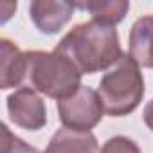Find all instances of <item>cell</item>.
<instances>
[{"label":"cell","instance_id":"6da1fadb","mask_svg":"<svg viewBox=\"0 0 153 153\" xmlns=\"http://www.w3.org/2000/svg\"><path fill=\"white\" fill-rule=\"evenodd\" d=\"M54 51L65 54L81 74L110 70L123 56L117 29L96 20L72 27Z\"/></svg>","mask_w":153,"mask_h":153},{"label":"cell","instance_id":"7a4b0ae2","mask_svg":"<svg viewBox=\"0 0 153 153\" xmlns=\"http://www.w3.org/2000/svg\"><path fill=\"white\" fill-rule=\"evenodd\" d=\"M81 72L65 54L52 51L27 52V88L36 90L51 99L63 101L81 88Z\"/></svg>","mask_w":153,"mask_h":153},{"label":"cell","instance_id":"3957f363","mask_svg":"<svg viewBox=\"0 0 153 153\" xmlns=\"http://www.w3.org/2000/svg\"><path fill=\"white\" fill-rule=\"evenodd\" d=\"M97 94L106 115H130L144 97V78L140 67L128 54H123L119 61L105 72L97 87Z\"/></svg>","mask_w":153,"mask_h":153},{"label":"cell","instance_id":"277c9868","mask_svg":"<svg viewBox=\"0 0 153 153\" xmlns=\"http://www.w3.org/2000/svg\"><path fill=\"white\" fill-rule=\"evenodd\" d=\"M58 115L63 128L74 131H90L101 123L105 108L97 90L81 85L74 96L58 101Z\"/></svg>","mask_w":153,"mask_h":153},{"label":"cell","instance_id":"5b68a950","mask_svg":"<svg viewBox=\"0 0 153 153\" xmlns=\"http://www.w3.org/2000/svg\"><path fill=\"white\" fill-rule=\"evenodd\" d=\"M9 119L29 131L42 130L47 124V106L43 97L27 87L16 88L6 101Z\"/></svg>","mask_w":153,"mask_h":153},{"label":"cell","instance_id":"8992f818","mask_svg":"<svg viewBox=\"0 0 153 153\" xmlns=\"http://www.w3.org/2000/svg\"><path fill=\"white\" fill-rule=\"evenodd\" d=\"M76 6L63 0H33L29 4L31 20L43 34H58L72 18Z\"/></svg>","mask_w":153,"mask_h":153},{"label":"cell","instance_id":"52a82bcc","mask_svg":"<svg viewBox=\"0 0 153 153\" xmlns=\"http://www.w3.org/2000/svg\"><path fill=\"white\" fill-rule=\"evenodd\" d=\"M27 52H22L16 43L0 38V88L9 90L25 85Z\"/></svg>","mask_w":153,"mask_h":153},{"label":"cell","instance_id":"ba28073f","mask_svg":"<svg viewBox=\"0 0 153 153\" xmlns=\"http://www.w3.org/2000/svg\"><path fill=\"white\" fill-rule=\"evenodd\" d=\"M128 56L144 68H153V15L133 22L128 38Z\"/></svg>","mask_w":153,"mask_h":153},{"label":"cell","instance_id":"9c48e42d","mask_svg":"<svg viewBox=\"0 0 153 153\" xmlns=\"http://www.w3.org/2000/svg\"><path fill=\"white\" fill-rule=\"evenodd\" d=\"M97 139L92 131H74L68 128L58 130L43 153H97Z\"/></svg>","mask_w":153,"mask_h":153},{"label":"cell","instance_id":"30bf717a","mask_svg":"<svg viewBox=\"0 0 153 153\" xmlns=\"http://www.w3.org/2000/svg\"><path fill=\"white\" fill-rule=\"evenodd\" d=\"M74 6L88 11L92 15V20L114 27L124 20L130 9V2L126 0H94V2H76Z\"/></svg>","mask_w":153,"mask_h":153},{"label":"cell","instance_id":"8fae6325","mask_svg":"<svg viewBox=\"0 0 153 153\" xmlns=\"http://www.w3.org/2000/svg\"><path fill=\"white\" fill-rule=\"evenodd\" d=\"M2 153H40V149L16 137L7 124H2Z\"/></svg>","mask_w":153,"mask_h":153},{"label":"cell","instance_id":"7c38bea8","mask_svg":"<svg viewBox=\"0 0 153 153\" xmlns=\"http://www.w3.org/2000/svg\"><path fill=\"white\" fill-rule=\"evenodd\" d=\"M99 153H140V148L130 137L115 135V137L108 139L101 146V151Z\"/></svg>","mask_w":153,"mask_h":153},{"label":"cell","instance_id":"4fadbf2b","mask_svg":"<svg viewBox=\"0 0 153 153\" xmlns=\"http://www.w3.org/2000/svg\"><path fill=\"white\" fill-rule=\"evenodd\" d=\"M142 119H144V123H146V126L153 131V99L146 105V108H144V114H142Z\"/></svg>","mask_w":153,"mask_h":153}]
</instances>
